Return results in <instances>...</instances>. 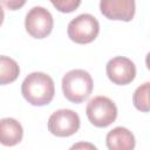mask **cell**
Masks as SVG:
<instances>
[{
    "label": "cell",
    "instance_id": "cell-1",
    "mask_svg": "<svg viewBox=\"0 0 150 150\" xmlns=\"http://www.w3.org/2000/svg\"><path fill=\"white\" fill-rule=\"evenodd\" d=\"M21 94L32 105L42 107L49 104L55 94L54 81L46 73H30L21 84Z\"/></svg>",
    "mask_w": 150,
    "mask_h": 150
},
{
    "label": "cell",
    "instance_id": "cell-2",
    "mask_svg": "<svg viewBox=\"0 0 150 150\" xmlns=\"http://www.w3.org/2000/svg\"><path fill=\"white\" fill-rule=\"evenodd\" d=\"M94 88L90 74L83 69H73L62 77V91L64 97L73 103L87 100Z\"/></svg>",
    "mask_w": 150,
    "mask_h": 150
},
{
    "label": "cell",
    "instance_id": "cell-3",
    "mask_svg": "<svg viewBox=\"0 0 150 150\" xmlns=\"http://www.w3.org/2000/svg\"><path fill=\"white\" fill-rule=\"evenodd\" d=\"M100 32V23L97 19L88 13H83L74 18L67 27L69 39L76 43L86 45L93 42Z\"/></svg>",
    "mask_w": 150,
    "mask_h": 150
},
{
    "label": "cell",
    "instance_id": "cell-4",
    "mask_svg": "<svg viewBox=\"0 0 150 150\" xmlns=\"http://www.w3.org/2000/svg\"><path fill=\"white\" fill-rule=\"evenodd\" d=\"M86 114L93 125L105 128L115 122L117 117V107L109 97L96 96L88 102Z\"/></svg>",
    "mask_w": 150,
    "mask_h": 150
},
{
    "label": "cell",
    "instance_id": "cell-5",
    "mask_svg": "<svg viewBox=\"0 0 150 150\" xmlns=\"http://www.w3.org/2000/svg\"><path fill=\"white\" fill-rule=\"evenodd\" d=\"M54 26V20L48 9L35 6L26 14L25 27L27 33L34 39H45L48 36Z\"/></svg>",
    "mask_w": 150,
    "mask_h": 150
},
{
    "label": "cell",
    "instance_id": "cell-6",
    "mask_svg": "<svg viewBox=\"0 0 150 150\" xmlns=\"http://www.w3.org/2000/svg\"><path fill=\"white\" fill-rule=\"evenodd\" d=\"M80 116L71 109H60L54 111L48 118V130L57 137L74 135L80 128Z\"/></svg>",
    "mask_w": 150,
    "mask_h": 150
},
{
    "label": "cell",
    "instance_id": "cell-7",
    "mask_svg": "<svg viewBox=\"0 0 150 150\" xmlns=\"http://www.w3.org/2000/svg\"><path fill=\"white\" fill-rule=\"evenodd\" d=\"M108 79L118 86H125L134 81L136 76L135 63L125 56H115L105 66Z\"/></svg>",
    "mask_w": 150,
    "mask_h": 150
},
{
    "label": "cell",
    "instance_id": "cell-8",
    "mask_svg": "<svg viewBox=\"0 0 150 150\" xmlns=\"http://www.w3.org/2000/svg\"><path fill=\"white\" fill-rule=\"evenodd\" d=\"M100 11L107 19L128 22L135 15V0H101Z\"/></svg>",
    "mask_w": 150,
    "mask_h": 150
},
{
    "label": "cell",
    "instance_id": "cell-9",
    "mask_svg": "<svg viewBox=\"0 0 150 150\" xmlns=\"http://www.w3.org/2000/svg\"><path fill=\"white\" fill-rule=\"evenodd\" d=\"M105 143L109 150H132L135 148V136L124 127H116L107 134Z\"/></svg>",
    "mask_w": 150,
    "mask_h": 150
},
{
    "label": "cell",
    "instance_id": "cell-10",
    "mask_svg": "<svg viewBox=\"0 0 150 150\" xmlns=\"http://www.w3.org/2000/svg\"><path fill=\"white\" fill-rule=\"evenodd\" d=\"M23 136V129L15 118L6 117L0 120V143L5 146L19 144Z\"/></svg>",
    "mask_w": 150,
    "mask_h": 150
},
{
    "label": "cell",
    "instance_id": "cell-11",
    "mask_svg": "<svg viewBox=\"0 0 150 150\" xmlns=\"http://www.w3.org/2000/svg\"><path fill=\"white\" fill-rule=\"evenodd\" d=\"M20 74V67L15 60L9 56L0 55V84L14 82Z\"/></svg>",
    "mask_w": 150,
    "mask_h": 150
},
{
    "label": "cell",
    "instance_id": "cell-12",
    "mask_svg": "<svg viewBox=\"0 0 150 150\" xmlns=\"http://www.w3.org/2000/svg\"><path fill=\"white\" fill-rule=\"evenodd\" d=\"M149 87H150V83L145 82L139 87H137V89L132 95V102L135 108L143 112H148L150 109L149 108Z\"/></svg>",
    "mask_w": 150,
    "mask_h": 150
},
{
    "label": "cell",
    "instance_id": "cell-13",
    "mask_svg": "<svg viewBox=\"0 0 150 150\" xmlns=\"http://www.w3.org/2000/svg\"><path fill=\"white\" fill-rule=\"evenodd\" d=\"M52 5L61 13H71L79 8L81 0H49Z\"/></svg>",
    "mask_w": 150,
    "mask_h": 150
},
{
    "label": "cell",
    "instance_id": "cell-14",
    "mask_svg": "<svg viewBox=\"0 0 150 150\" xmlns=\"http://www.w3.org/2000/svg\"><path fill=\"white\" fill-rule=\"evenodd\" d=\"M27 0H0V5H2L4 7H6L9 11H16L20 9Z\"/></svg>",
    "mask_w": 150,
    "mask_h": 150
},
{
    "label": "cell",
    "instance_id": "cell-15",
    "mask_svg": "<svg viewBox=\"0 0 150 150\" xmlns=\"http://www.w3.org/2000/svg\"><path fill=\"white\" fill-rule=\"evenodd\" d=\"M4 18H5V13H4V9H2V7H1V5H0V26H1L2 22H4Z\"/></svg>",
    "mask_w": 150,
    "mask_h": 150
}]
</instances>
